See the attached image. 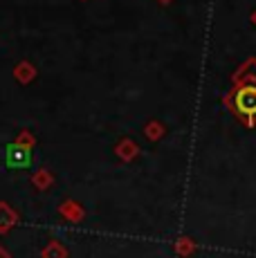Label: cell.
<instances>
[{
  "instance_id": "cell-1",
  "label": "cell",
  "mask_w": 256,
  "mask_h": 258,
  "mask_svg": "<svg viewBox=\"0 0 256 258\" xmlns=\"http://www.w3.org/2000/svg\"><path fill=\"white\" fill-rule=\"evenodd\" d=\"M223 106L245 128H256V86H231L223 94Z\"/></svg>"
},
{
  "instance_id": "cell-2",
  "label": "cell",
  "mask_w": 256,
  "mask_h": 258,
  "mask_svg": "<svg viewBox=\"0 0 256 258\" xmlns=\"http://www.w3.org/2000/svg\"><path fill=\"white\" fill-rule=\"evenodd\" d=\"M231 86H256V56H249L231 74Z\"/></svg>"
},
{
  "instance_id": "cell-3",
  "label": "cell",
  "mask_w": 256,
  "mask_h": 258,
  "mask_svg": "<svg viewBox=\"0 0 256 258\" xmlns=\"http://www.w3.org/2000/svg\"><path fill=\"white\" fill-rule=\"evenodd\" d=\"M112 153L117 155V160L124 162V164H131V162H135L137 157H140V144H137L133 137H119L115 144V148H112Z\"/></svg>"
},
{
  "instance_id": "cell-4",
  "label": "cell",
  "mask_w": 256,
  "mask_h": 258,
  "mask_svg": "<svg viewBox=\"0 0 256 258\" xmlns=\"http://www.w3.org/2000/svg\"><path fill=\"white\" fill-rule=\"evenodd\" d=\"M56 211L63 220L72 222V225H77V222H81L83 218H86V209H83V205L79 200H75V198H66V200L56 207Z\"/></svg>"
},
{
  "instance_id": "cell-5",
  "label": "cell",
  "mask_w": 256,
  "mask_h": 258,
  "mask_svg": "<svg viewBox=\"0 0 256 258\" xmlns=\"http://www.w3.org/2000/svg\"><path fill=\"white\" fill-rule=\"evenodd\" d=\"M21 222V213L14 209L7 200H0V236L12 234V229Z\"/></svg>"
},
{
  "instance_id": "cell-6",
  "label": "cell",
  "mask_w": 256,
  "mask_h": 258,
  "mask_svg": "<svg viewBox=\"0 0 256 258\" xmlns=\"http://www.w3.org/2000/svg\"><path fill=\"white\" fill-rule=\"evenodd\" d=\"M12 77H14V81L21 83V86H29V83L38 77V70H36V66H34L32 61L23 58V61H18L16 66H14Z\"/></svg>"
},
{
  "instance_id": "cell-7",
  "label": "cell",
  "mask_w": 256,
  "mask_h": 258,
  "mask_svg": "<svg viewBox=\"0 0 256 258\" xmlns=\"http://www.w3.org/2000/svg\"><path fill=\"white\" fill-rule=\"evenodd\" d=\"M32 151H27V148H21V146H16V144H9L7 146V164L12 166V168H23V166H27L29 162H32V155H29Z\"/></svg>"
},
{
  "instance_id": "cell-8",
  "label": "cell",
  "mask_w": 256,
  "mask_h": 258,
  "mask_svg": "<svg viewBox=\"0 0 256 258\" xmlns=\"http://www.w3.org/2000/svg\"><path fill=\"white\" fill-rule=\"evenodd\" d=\"M29 182H32V186L36 188V191H50L54 186V182H56V177H54V173L47 166H41L38 171L32 173Z\"/></svg>"
},
{
  "instance_id": "cell-9",
  "label": "cell",
  "mask_w": 256,
  "mask_h": 258,
  "mask_svg": "<svg viewBox=\"0 0 256 258\" xmlns=\"http://www.w3.org/2000/svg\"><path fill=\"white\" fill-rule=\"evenodd\" d=\"M196 249H198V242L191 236H178L173 242V251L180 258H189L191 254H196Z\"/></svg>"
},
{
  "instance_id": "cell-10",
  "label": "cell",
  "mask_w": 256,
  "mask_h": 258,
  "mask_svg": "<svg viewBox=\"0 0 256 258\" xmlns=\"http://www.w3.org/2000/svg\"><path fill=\"white\" fill-rule=\"evenodd\" d=\"M142 131H144V137L149 142H160V140H164V135H166V126L160 119H149Z\"/></svg>"
},
{
  "instance_id": "cell-11",
  "label": "cell",
  "mask_w": 256,
  "mask_h": 258,
  "mask_svg": "<svg viewBox=\"0 0 256 258\" xmlns=\"http://www.w3.org/2000/svg\"><path fill=\"white\" fill-rule=\"evenodd\" d=\"M68 256H70L68 247L63 245L61 240H56V238L47 240V242H45V247L41 249V258H68Z\"/></svg>"
},
{
  "instance_id": "cell-12",
  "label": "cell",
  "mask_w": 256,
  "mask_h": 258,
  "mask_svg": "<svg viewBox=\"0 0 256 258\" xmlns=\"http://www.w3.org/2000/svg\"><path fill=\"white\" fill-rule=\"evenodd\" d=\"M14 144L21 148H27V151H32L34 146H36V137H34V133L29 131V128H23V131H18V135L14 137Z\"/></svg>"
},
{
  "instance_id": "cell-13",
  "label": "cell",
  "mask_w": 256,
  "mask_h": 258,
  "mask_svg": "<svg viewBox=\"0 0 256 258\" xmlns=\"http://www.w3.org/2000/svg\"><path fill=\"white\" fill-rule=\"evenodd\" d=\"M0 258H12V254H9V249L5 245H0Z\"/></svg>"
},
{
  "instance_id": "cell-14",
  "label": "cell",
  "mask_w": 256,
  "mask_h": 258,
  "mask_svg": "<svg viewBox=\"0 0 256 258\" xmlns=\"http://www.w3.org/2000/svg\"><path fill=\"white\" fill-rule=\"evenodd\" d=\"M249 23L256 27V9H252V14H249Z\"/></svg>"
},
{
  "instance_id": "cell-15",
  "label": "cell",
  "mask_w": 256,
  "mask_h": 258,
  "mask_svg": "<svg viewBox=\"0 0 256 258\" xmlns=\"http://www.w3.org/2000/svg\"><path fill=\"white\" fill-rule=\"evenodd\" d=\"M157 3H160V5H171L173 0H157Z\"/></svg>"
},
{
  "instance_id": "cell-16",
  "label": "cell",
  "mask_w": 256,
  "mask_h": 258,
  "mask_svg": "<svg viewBox=\"0 0 256 258\" xmlns=\"http://www.w3.org/2000/svg\"><path fill=\"white\" fill-rule=\"evenodd\" d=\"M83 3H86V0H83Z\"/></svg>"
}]
</instances>
